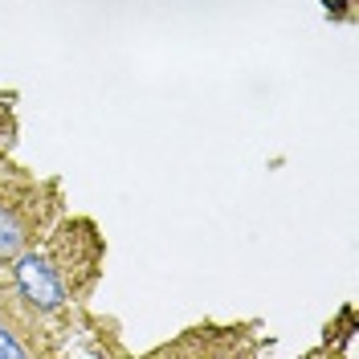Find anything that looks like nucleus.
Returning a JSON list of instances; mask_svg holds the SVG:
<instances>
[{"label":"nucleus","mask_w":359,"mask_h":359,"mask_svg":"<svg viewBox=\"0 0 359 359\" xmlns=\"http://www.w3.org/2000/svg\"><path fill=\"white\" fill-rule=\"evenodd\" d=\"M98 249H90L86 257L69 253L66 257V229L45 241V245H25L13 262H8V278H13V294L25 306L29 318H62L69 302L82 294L90 278H78V266H98Z\"/></svg>","instance_id":"nucleus-1"},{"label":"nucleus","mask_w":359,"mask_h":359,"mask_svg":"<svg viewBox=\"0 0 359 359\" xmlns=\"http://www.w3.org/2000/svg\"><path fill=\"white\" fill-rule=\"evenodd\" d=\"M25 359L29 355V347H25L21 339L13 335V327H8V323H4V318H0V359Z\"/></svg>","instance_id":"nucleus-3"},{"label":"nucleus","mask_w":359,"mask_h":359,"mask_svg":"<svg viewBox=\"0 0 359 359\" xmlns=\"http://www.w3.org/2000/svg\"><path fill=\"white\" fill-rule=\"evenodd\" d=\"M33 241V221L21 212L17 196H0V266L13 262Z\"/></svg>","instance_id":"nucleus-2"},{"label":"nucleus","mask_w":359,"mask_h":359,"mask_svg":"<svg viewBox=\"0 0 359 359\" xmlns=\"http://www.w3.org/2000/svg\"><path fill=\"white\" fill-rule=\"evenodd\" d=\"M0 318H4V302H0Z\"/></svg>","instance_id":"nucleus-4"}]
</instances>
